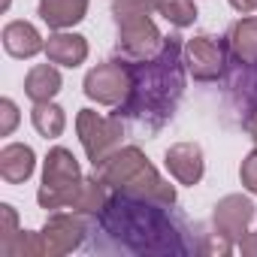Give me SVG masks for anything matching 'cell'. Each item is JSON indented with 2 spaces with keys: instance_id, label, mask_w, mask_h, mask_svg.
<instances>
[{
  "instance_id": "16",
  "label": "cell",
  "mask_w": 257,
  "mask_h": 257,
  "mask_svg": "<svg viewBox=\"0 0 257 257\" xmlns=\"http://www.w3.org/2000/svg\"><path fill=\"white\" fill-rule=\"evenodd\" d=\"M109 197H112V188H109L100 176H94V179H82L67 209L76 212V215H94V218H100V212L106 209Z\"/></svg>"
},
{
  "instance_id": "7",
  "label": "cell",
  "mask_w": 257,
  "mask_h": 257,
  "mask_svg": "<svg viewBox=\"0 0 257 257\" xmlns=\"http://www.w3.org/2000/svg\"><path fill=\"white\" fill-rule=\"evenodd\" d=\"M115 49L124 61H149L164 49V37H161L158 25L152 22V16H143V19L118 25Z\"/></svg>"
},
{
  "instance_id": "14",
  "label": "cell",
  "mask_w": 257,
  "mask_h": 257,
  "mask_svg": "<svg viewBox=\"0 0 257 257\" xmlns=\"http://www.w3.org/2000/svg\"><path fill=\"white\" fill-rule=\"evenodd\" d=\"M46 58L55 67H79L88 58V40L79 34H67V31H55L46 40Z\"/></svg>"
},
{
  "instance_id": "30",
  "label": "cell",
  "mask_w": 257,
  "mask_h": 257,
  "mask_svg": "<svg viewBox=\"0 0 257 257\" xmlns=\"http://www.w3.org/2000/svg\"><path fill=\"white\" fill-rule=\"evenodd\" d=\"M137 4H143V7H149V10H158V0H137Z\"/></svg>"
},
{
  "instance_id": "2",
  "label": "cell",
  "mask_w": 257,
  "mask_h": 257,
  "mask_svg": "<svg viewBox=\"0 0 257 257\" xmlns=\"http://www.w3.org/2000/svg\"><path fill=\"white\" fill-rule=\"evenodd\" d=\"M100 227L134 254H185L182 230L170 218L167 206L112 194L100 212Z\"/></svg>"
},
{
  "instance_id": "24",
  "label": "cell",
  "mask_w": 257,
  "mask_h": 257,
  "mask_svg": "<svg viewBox=\"0 0 257 257\" xmlns=\"http://www.w3.org/2000/svg\"><path fill=\"white\" fill-rule=\"evenodd\" d=\"M239 179H242V188L248 194H257V149L245 155V161L239 167Z\"/></svg>"
},
{
  "instance_id": "22",
  "label": "cell",
  "mask_w": 257,
  "mask_h": 257,
  "mask_svg": "<svg viewBox=\"0 0 257 257\" xmlns=\"http://www.w3.org/2000/svg\"><path fill=\"white\" fill-rule=\"evenodd\" d=\"M158 13L176 28H188V25L197 22V4L194 0H158Z\"/></svg>"
},
{
  "instance_id": "18",
  "label": "cell",
  "mask_w": 257,
  "mask_h": 257,
  "mask_svg": "<svg viewBox=\"0 0 257 257\" xmlns=\"http://www.w3.org/2000/svg\"><path fill=\"white\" fill-rule=\"evenodd\" d=\"M227 91L236 100V106L254 112L257 109V64H236L233 61V73L227 79Z\"/></svg>"
},
{
  "instance_id": "11",
  "label": "cell",
  "mask_w": 257,
  "mask_h": 257,
  "mask_svg": "<svg viewBox=\"0 0 257 257\" xmlns=\"http://www.w3.org/2000/svg\"><path fill=\"white\" fill-rule=\"evenodd\" d=\"M251 218H254V203L248 197H242V194H227L224 200L215 203V212H212L215 230L230 236V239H239L248 230Z\"/></svg>"
},
{
  "instance_id": "26",
  "label": "cell",
  "mask_w": 257,
  "mask_h": 257,
  "mask_svg": "<svg viewBox=\"0 0 257 257\" xmlns=\"http://www.w3.org/2000/svg\"><path fill=\"white\" fill-rule=\"evenodd\" d=\"M0 218H4V227H0V245H7L16 233H19V215L10 203H0Z\"/></svg>"
},
{
  "instance_id": "23",
  "label": "cell",
  "mask_w": 257,
  "mask_h": 257,
  "mask_svg": "<svg viewBox=\"0 0 257 257\" xmlns=\"http://www.w3.org/2000/svg\"><path fill=\"white\" fill-rule=\"evenodd\" d=\"M200 251L206 254V257H227L230 251H233V239L230 236H224V233H206L203 236V242H200Z\"/></svg>"
},
{
  "instance_id": "12",
  "label": "cell",
  "mask_w": 257,
  "mask_h": 257,
  "mask_svg": "<svg viewBox=\"0 0 257 257\" xmlns=\"http://www.w3.org/2000/svg\"><path fill=\"white\" fill-rule=\"evenodd\" d=\"M0 40H4L7 55H13L19 61H28L34 55L46 52V40L40 37V31L31 22H10L4 28V34H0Z\"/></svg>"
},
{
  "instance_id": "5",
  "label": "cell",
  "mask_w": 257,
  "mask_h": 257,
  "mask_svg": "<svg viewBox=\"0 0 257 257\" xmlns=\"http://www.w3.org/2000/svg\"><path fill=\"white\" fill-rule=\"evenodd\" d=\"M131 94V64L121 61H103L85 76V97L100 106H121Z\"/></svg>"
},
{
  "instance_id": "10",
  "label": "cell",
  "mask_w": 257,
  "mask_h": 257,
  "mask_svg": "<svg viewBox=\"0 0 257 257\" xmlns=\"http://www.w3.org/2000/svg\"><path fill=\"white\" fill-rule=\"evenodd\" d=\"M164 164L170 170V176L179 182V185H200L203 173H206V161H203V149L197 143H176L167 149L164 155Z\"/></svg>"
},
{
  "instance_id": "6",
  "label": "cell",
  "mask_w": 257,
  "mask_h": 257,
  "mask_svg": "<svg viewBox=\"0 0 257 257\" xmlns=\"http://www.w3.org/2000/svg\"><path fill=\"white\" fill-rule=\"evenodd\" d=\"M227 46L209 34H200L185 43V67L197 82H218L227 76Z\"/></svg>"
},
{
  "instance_id": "27",
  "label": "cell",
  "mask_w": 257,
  "mask_h": 257,
  "mask_svg": "<svg viewBox=\"0 0 257 257\" xmlns=\"http://www.w3.org/2000/svg\"><path fill=\"white\" fill-rule=\"evenodd\" d=\"M239 254L242 257H257V233H242L239 236Z\"/></svg>"
},
{
  "instance_id": "25",
  "label": "cell",
  "mask_w": 257,
  "mask_h": 257,
  "mask_svg": "<svg viewBox=\"0 0 257 257\" xmlns=\"http://www.w3.org/2000/svg\"><path fill=\"white\" fill-rule=\"evenodd\" d=\"M16 127H19V106L10 97H4L0 100V137H10Z\"/></svg>"
},
{
  "instance_id": "4",
  "label": "cell",
  "mask_w": 257,
  "mask_h": 257,
  "mask_svg": "<svg viewBox=\"0 0 257 257\" xmlns=\"http://www.w3.org/2000/svg\"><path fill=\"white\" fill-rule=\"evenodd\" d=\"M76 134L79 143L88 155V161L94 167H100L112 152L121 149V137H124V124L121 115H97L94 109H79L76 115Z\"/></svg>"
},
{
  "instance_id": "21",
  "label": "cell",
  "mask_w": 257,
  "mask_h": 257,
  "mask_svg": "<svg viewBox=\"0 0 257 257\" xmlns=\"http://www.w3.org/2000/svg\"><path fill=\"white\" fill-rule=\"evenodd\" d=\"M0 254L4 257H46V242L43 233L34 230H19L7 245H0Z\"/></svg>"
},
{
  "instance_id": "15",
  "label": "cell",
  "mask_w": 257,
  "mask_h": 257,
  "mask_svg": "<svg viewBox=\"0 0 257 257\" xmlns=\"http://www.w3.org/2000/svg\"><path fill=\"white\" fill-rule=\"evenodd\" d=\"M88 16V0H40V19L52 31H70Z\"/></svg>"
},
{
  "instance_id": "29",
  "label": "cell",
  "mask_w": 257,
  "mask_h": 257,
  "mask_svg": "<svg viewBox=\"0 0 257 257\" xmlns=\"http://www.w3.org/2000/svg\"><path fill=\"white\" fill-rule=\"evenodd\" d=\"M245 131H248V137H251V140L257 143V109L245 115Z\"/></svg>"
},
{
  "instance_id": "17",
  "label": "cell",
  "mask_w": 257,
  "mask_h": 257,
  "mask_svg": "<svg viewBox=\"0 0 257 257\" xmlns=\"http://www.w3.org/2000/svg\"><path fill=\"white\" fill-rule=\"evenodd\" d=\"M61 88H64V79H61V73H58V67H55L52 61H49V64L31 67L28 76H25V94H28L34 103L52 100Z\"/></svg>"
},
{
  "instance_id": "19",
  "label": "cell",
  "mask_w": 257,
  "mask_h": 257,
  "mask_svg": "<svg viewBox=\"0 0 257 257\" xmlns=\"http://www.w3.org/2000/svg\"><path fill=\"white\" fill-rule=\"evenodd\" d=\"M227 46H230V55L236 64H257V16L239 19L230 28Z\"/></svg>"
},
{
  "instance_id": "13",
  "label": "cell",
  "mask_w": 257,
  "mask_h": 257,
  "mask_svg": "<svg viewBox=\"0 0 257 257\" xmlns=\"http://www.w3.org/2000/svg\"><path fill=\"white\" fill-rule=\"evenodd\" d=\"M37 170V155L25 143H10L0 149V176L7 185H22L34 176Z\"/></svg>"
},
{
  "instance_id": "28",
  "label": "cell",
  "mask_w": 257,
  "mask_h": 257,
  "mask_svg": "<svg viewBox=\"0 0 257 257\" xmlns=\"http://www.w3.org/2000/svg\"><path fill=\"white\" fill-rule=\"evenodd\" d=\"M230 7H233L236 13L248 16V13H257V0H230Z\"/></svg>"
},
{
  "instance_id": "8",
  "label": "cell",
  "mask_w": 257,
  "mask_h": 257,
  "mask_svg": "<svg viewBox=\"0 0 257 257\" xmlns=\"http://www.w3.org/2000/svg\"><path fill=\"white\" fill-rule=\"evenodd\" d=\"M40 233L46 242V257H64L85 242L88 227L76 212H52Z\"/></svg>"
},
{
  "instance_id": "3",
  "label": "cell",
  "mask_w": 257,
  "mask_h": 257,
  "mask_svg": "<svg viewBox=\"0 0 257 257\" xmlns=\"http://www.w3.org/2000/svg\"><path fill=\"white\" fill-rule=\"evenodd\" d=\"M82 182V167L79 161L73 158L70 149L64 146H55L46 161H43V185L37 191V203L49 212H58V209H67L76 188Z\"/></svg>"
},
{
  "instance_id": "20",
  "label": "cell",
  "mask_w": 257,
  "mask_h": 257,
  "mask_svg": "<svg viewBox=\"0 0 257 257\" xmlns=\"http://www.w3.org/2000/svg\"><path fill=\"white\" fill-rule=\"evenodd\" d=\"M31 121H34V127H37V134H40V137H46V140H58V137L64 134V127H67V112H64L58 103L46 100V103H34V109H31Z\"/></svg>"
},
{
  "instance_id": "1",
  "label": "cell",
  "mask_w": 257,
  "mask_h": 257,
  "mask_svg": "<svg viewBox=\"0 0 257 257\" xmlns=\"http://www.w3.org/2000/svg\"><path fill=\"white\" fill-rule=\"evenodd\" d=\"M127 64H131V94L118 106V115L155 134L173 118L185 94V46L179 37H167L155 58Z\"/></svg>"
},
{
  "instance_id": "9",
  "label": "cell",
  "mask_w": 257,
  "mask_h": 257,
  "mask_svg": "<svg viewBox=\"0 0 257 257\" xmlns=\"http://www.w3.org/2000/svg\"><path fill=\"white\" fill-rule=\"evenodd\" d=\"M112 194H124V197H134V200H149V203H158V206H167V209L176 206V188L149 161Z\"/></svg>"
},
{
  "instance_id": "31",
  "label": "cell",
  "mask_w": 257,
  "mask_h": 257,
  "mask_svg": "<svg viewBox=\"0 0 257 257\" xmlns=\"http://www.w3.org/2000/svg\"><path fill=\"white\" fill-rule=\"evenodd\" d=\"M4 10H10V0H4Z\"/></svg>"
}]
</instances>
